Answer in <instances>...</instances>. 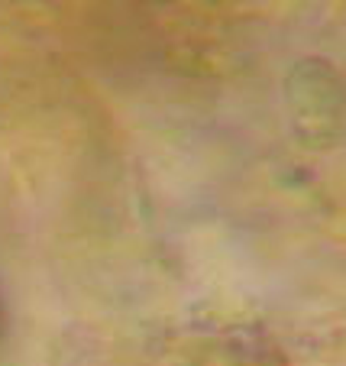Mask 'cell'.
<instances>
[{"label": "cell", "mask_w": 346, "mask_h": 366, "mask_svg": "<svg viewBox=\"0 0 346 366\" xmlns=\"http://www.w3.org/2000/svg\"><path fill=\"white\" fill-rule=\"evenodd\" d=\"M4 325H7V311H4V298H0V337H4Z\"/></svg>", "instance_id": "obj_1"}]
</instances>
